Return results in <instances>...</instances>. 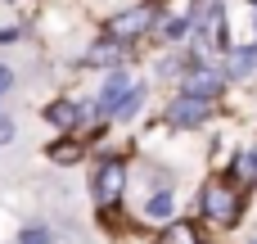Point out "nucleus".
I'll return each instance as SVG.
<instances>
[{
	"instance_id": "nucleus-6",
	"label": "nucleus",
	"mask_w": 257,
	"mask_h": 244,
	"mask_svg": "<svg viewBox=\"0 0 257 244\" xmlns=\"http://www.w3.org/2000/svg\"><path fill=\"white\" fill-rule=\"evenodd\" d=\"M131 91H136V82H131L126 72H113V77H108V86H104V95H99V109L113 118V113H117V104H122Z\"/></svg>"
},
{
	"instance_id": "nucleus-2",
	"label": "nucleus",
	"mask_w": 257,
	"mask_h": 244,
	"mask_svg": "<svg viewBox=\"0 0 257 244\" xmlns=\"http://www.w3.org/2000/svg\"><path fill=\"white\" fill-rule=\"evenodd\" d=\"M203 213H208V222L230 226L235 222V195H230V186H208L203 190Z\"/></svg>"
},
{
	"instance_id": "nucleus-3",
	"label": "nucleus",
	"mask_w": 257,
	"mask_h": 244,
	"mask_svg": "<svg viewBox=\"0 0 257 244\" xmlns=\"http://www.w3.org/2000/svg\"><path fill=\"white\" fill-rule=\"evenodd\" d=\"M221 86H226V77L221 72H212V68H194L190 77H185V100H217L221 95Z\"/></svg>"
},
{
	"instance_id": "nucleus-16",
	"label": "nucleus",
	"mask_w": 257,
	"mask_h": 244,
	"mask_svg": "<svg viewBox=\"0 0 257 244\" xmlns=\"http://www.w3.org/2000/svg\"><path fill=\"white\" fill-rule=\"evenodd\" d=\"M9 86H14V72H9V68H5V63H0V95H5V91H9Z\"/></svg>"
},
{
	"instance_id": "nucleus-9",
	"label": "nucleus",
	"mask_w": 257,
	"mask_h": 244,
	"mask_svg": "<svg viewBox=\"0 0 257 244\" xmlns=\"http://www.w3.org/2000/svg\"><path fill=\"white\" fill-rule=\"evenodd\" d=\"M45 122H50V127H72V122H81V113H77L72 100H54V104L45 109Z\"/></svg>"
},
{
	"instance_id": "nucleus-13",
	"label": "nucleus",
	"mask_w": 257,
	"mask_h": 244,
	"mask_svg": "<svg viewBox=\"0 0 257 244\" xmlns=\"http://www.w3.org/2000/svg\"><path fill=\"white\" fill-rule=\"evenodd\" d=\"M140 104H145V91L136 86V91H131V95L117 104V113H113V118H136V109H140Z\"/></svg>"
},
{
	"instance_id": "nucleus-1",
	"label": "nucleus",
	"mask_w": 257,
	"mask_h": 244,
	"mask_svg": "<svg viewBox=\"0 0 257 244\" xmlns=\"http://www.w3.org/2000/svg\"><path fill=\"white\" fill-rule=\"evenodd\" d=\"M158 14H163L158 5H131V9H122V14L113 18V41H117V45L136 41V36H140V32H145Z\"/></svg>"
},
{
	"instance_id": "nucleus-14",
	"label": "nucleus",
	"mask_w": 257,
	"mask_h": 244,
	"mask_svg": "<svg viewBox=\"0 0 257 244\" xmlns=\"http://www.w3.org/2000/svg\"><path fill=\"white\" fill-rule=\"evenodd\" d=\"M18 244H50V231H45V226H23Z\"/></svg>"
},
{
	"instance_id": "nucleus-12",
	"label": "nucleus",
	"mask_w": 257,
	"mask_h": 244,
	"mask_svg": "<svg viewBox=\"0 0 257 244\" xmlns=\"http://www.w3.org/2000/svg\"><path fill=\"white\" fill-rule=\"evenodd\" d=\"M163 244H199V240H194V226L190 222H172L163 231Z\"/></svg>"
},
{
	"instance_id": "nucleus-10",
	"label": "nucleus",
	"mask_w": 257,
	"mask_h": 244,
	"mask_svg": "<svg viewBox=\"0 0 257 244\" xmlns=\"http://www.w3.org/2000/svg\"><path fill=\"white\" fill-rule=\"evenodd\" d=\"M145 217H149V222L172 217V190H154V195H149V204H145Z\"/></svg>"
},
{
	"instance_id": "nucleus-7",
	"label": "nucleus",
	"mask_w": 257,
	"mask_h": 244,
	"mask_svg": "<svg viewBox=\"0 0 257 244\" xmlns=\"http://www.w3.org/2000/svg\"><path fill=\"white\" fill-rule=\"evenodd\" d=\"M113 63H122V45L113 36H104L86 50V68H113Z\"/></svg>"
},
{
	"instance_id": "nucleus-15",
	"label": "nucleus",
	"mask_w": 257,
	"mask_h": 244,
	"mask_svg": "<svg viewBox=\"0 0 257 244\" xmlns=\"http://www.w3.org/2000/svg\"><path fill=\"white\" fill-rule=\"evenodd\" d=\"M9 140H14V118L0 113V145H9Z\"/></svg>"
},
{
	"instance_id": "nucleus-5",
	"label": "nucleus",
	"mask_w": 257,
	"mask_h": 244,
	"mask_svg": "<svg viewBox=\"0 0 257 244\" xmlns=\"http://www.w3.org/2000/svg\"><path fill=\"white\" fill-rule=\"evenodd\" d=\"M203 118H208V104H203V100H185V95H181V100L167 109V122H172V127H199Z\"/></svg>"
},
{
	"instance_id": "nucleus-11",
	"label": "nucleus",
	"mask_w": 257,
	"mask_h": 244,
	"mask_svg": "<svg viewBox=\"0 0 257 244\" xmlns=\"http://www.w3.org/2000/svg\"><path fill=\"white\" fill-rule=\"evenodd\" d=\"M50 158L63 163V168H72V163L81 158V145H77V140H54V145H50Z\"/></svg>"
},
{
	"instance_id": "nucleus-17",
	"label": "nucleus",
	"mask_w": 257,
	"mask_h": 244,
	"mask_svg": "<svg viewBox=\"0 0 257 244\" xmlns=\"http://www.w3.org/2000/svg\"><path fill=\"white\" fill-rule=\"evenodd\" d=\"M14 41H18V32H14V27H5V32H0V45H14Z\"/></svg>"
},
{
	"instance_id": "nucleus-8",
	"label": "nucleus",
	"mask_w": 257,
	"mask_h": 244,
	"mask_svg": "<svg viewBox=\"0 0 257 244\" xmlns=\"http://www.w3.org/2000/svg\"><path fill=\"white\" fill-rule=\"evenodd\" d=\"M226 54H230L226 59V77H248L257 68V45H230Z\"/></svg>"
},
{
	"instance_id": "nucleus-4",
	"label": "nucleus",
	"mask_w": 257,
	"mask_h": 244,
	"mask_svg": "<svg viewBox=\"0 0 257 244\" xmlns=\"http://www.w3.org/2000/svg\"><path fill=\"white\" fill-rule=\"evenodd\" d=\"M122 181H126V168H122L117 158H108V163L99 168V177H95V199H99V204H113V199L122 195Z\"/></svg>"
}]
</instances>
